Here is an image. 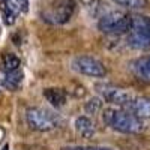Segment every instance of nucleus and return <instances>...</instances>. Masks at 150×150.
Instances as JSON below:
<instances>
[{
  "label": "nucleus",
  "mask_w": 150,
  "mask_h": 150,
  "mask_svg": "<svg viewBox=\"0 0 150 150\" xmlns=\"http://www.w3.org/2000/svg\"><path fill=\"white\" fill-rule=\"evenodd\" d=\"M131 15L120 11H111L99 17L98 27L105 35H125L131 30Z\"/></svg>",
  "instance_id": "4"
},
{
  "label": "nucleus",
  "mask_w": 150,
  "mask_h": 150,
  "mask_svg": "<svg viewBox=\"0 0 150 150\" xmlns=\"http://www.w3.org/2000/svg\"><path fill=\"white\" fill-rule=\"evenodd\" d=\"M0 11H2V17H3V23L6 24V26H12V24L15 23V20H17V14H14L12 11H9L6 6H3L2 5V8H0Z\"/></svg>",
  "instance_id": "17"
},
{
  "label": "nucleus",
  "mask_w": 150,
  "mask_h": 150,
  "mask_svg": "<svg viewBox=\"0 0 150 150\" xmlns=\"http://www.w3.org/2000/svg\"><path fill=\"white\" fill-rule=\"evenodd\" d=\"M102 120L107 126L122 134H140L144 131V122L131 111L107 108L102 112Z\"/></svg>",
  "instance_id": "1"
},
{
  "label": "nucleus",
  "mask_w": 150,
  "mask_h": 150,
  "mask_svg": "<svg viewBox=\"0 0 150 150\" xmlns=\"http://www.w3.org/2000/svg\"><path fill=\"white\" fill-rule=\"evenodd\" d=\"M101 107H102V102H101V99H98V98H95V99H90L89 102L86 104V112L87 114H96V112L101 110Z\"/></svg>",
  "instance_id": "16"
},
{
  "label": "nucleus",
  "mask_w": 150,
  "mask_h": 150,
  "mask_svg": "<svg viewBox=\"0 0 150 150\" xmlns=\"http://www.w3.org/2000/svg\"><path fill=\"white\" fill-rule=\"evenodd\" d=\"M72 69L87 77L102 78L107 75V69L102 62L92 56H78L72 60Z\"/></svg>",
  "instance_id": "7"
},
{
  "label": "nucleus",
  "mask_w": 150,
  "mask_h": 150,
  "mask_svg": "<svg viewBox=\"0 0 150 150\" xmlns=\"http://www.w3.org/2000/svg\"><path fill=\"white\" fill-rule=\"evenodd\" d=\"M126 108L140 119H150V98H134Z\"/></svg>",
  "instance_id": "8"
},
{
  "label": "nucleus",
  "mask_w": 150,
  "mask_h": 150,
  "mask_svg": "<svg viewBox=\"0 0 150 150\" xmlns=\"http://www.w3.org/2000/svg\"><path fill=\"white\" fill-rule=\"evenodd\" d=\"M132 72L143 81L150 83V54L149 56H143L140 59H137L132 62Z\"/></svg>",
  "instance_id": "9"
},
{
  "label": "nucleus",
  "mask_w": 150,
  "mask_h": 150,
  "mask_svg": "<svg viewBox=\"0 0 150 150\" xmlns=\"http://www.w3.org/2000/svg\"><path fill=\"white\" fill-rule=\"evenodd\" d=\"M26 120L29 123V126L33 131L39 132H48L53 131L57 126L56 117L50 111L39 108V107H32L26 111Z\"/></svg>",
  "instance_id": "5"
},
{
  "label": "nucleus",
  "mask_w": 150,
  "mask_h": 150,
  "mask_svg": "<svg viewBox=\"0 0 150 150\" xmlns=\"http://www.w3.org/2000/svg\"><path fill=\"white\" fill-rule=\"evenodd\" d=\"M44 98L56 108H62L66 104V92L59 87H48L44 90Z\"/></svg>",
  "instance_id": "10"
},
{
  "label": "nucleus",
  "mask_w": 150,
  "mask_h": 150,
  "mask_svg": "<svg viewBox=\"0 0 150 150\" xmlns=\"http://www.w3.org/2000/svg\"><path fill=\"white\" fill-rule=\"evenodd\" d=\"M23 77H24V72L18 68L15 71H11V72H6L5 75V80H3V86L6 89L15 92L20 89V86L23 83Z\"/></svg>",
  "instance_id": "12"
},
{
  "label": "nucleus",
  "mask_w": 150,
  "mask_h": 150,
  "mask_svg": "<svg viewBox=\"0 0 150 150\" xmlns=\"http://www.w3.org/2000/svg\"><path fill=\"white\" fill-rule=\"evenodd\" d=\"M3 6H6L9 11H12L14 14L20 15V14H26L29 9V0H5L2 3Z\"/></svg>",
  "instance_id": "14"
},
{
  "label": "nucleus",
  "mask_w": 150,
  "mask_h": 150,
  "mask_svg": "<svg viewBox=\"0 0 150 150\" xmlns=\"http://www.w3.org/2000/svg\"><path fill=\"white\" fill-rule=\"evenodd\" d=\"M77 6L78 5L75 0H56L45 11L41 12V17L48 24L62 26V24H66L74 17Z\"/></svg>",
  "instance_id": "2"
},
{
  "label": "nucleus",
  "mask_w": 150,
  "mask_h": 150,
  "mask_svg": "<svg viewBox=\"0 0 150 150\" xmlns=\"http://www.w3.org/2000/svg\"><path fill=\"white\" fill-rule=\"evenodd\" d=\"M2 150H9V146H5V147H3Z\"/></svg>",
  "instance_id": "19"
},
{
  "label": "nucleus",
  "mask_w": 150,
  "mask_h": 150,
  "mask_svg": "<svg viewBox=\"0 0 150 150\" xmlns=\"http://www.w3.org/2000/svg\"><path fill=\"white\" fill-rule=\"evenodd\" d=\"M96 90L105 102L119 107H128L134 99V95L131 92L122 89V87H116L112 84H98Z\"/></svg>",
  "instance_id": "6"
},
{
  "label": "nucleus",
  "mask_w": 150,
  "mask_h": 150,
  "mask_svg": "<svg viewBox=\"0 0 150 150\" xmlns=\"http://www.w3.org/2000/svg\"><path fill=\"white\" fill-rule=\"evenodd\" d=\"M120 6H126V8H131V9H141V8H146L147 5V0H111Z\"/></svg>",
  "instance_id": "15"
},
{
  "label": "nucleus",
  "mask_w": 150,
  "mask_h": 150,
  "mask_svg": "<svg viewBox=\"0 0 150 150\" xmlns=\"http://www.w3.org/2000/svg\"><path fill=\"white\" fill-rule=\"evenodd\" d=\"M131 30L128 32V44L135 50L150 48V17L131 15Z\"/></svg>",
  "instance_id": "3"
},
{
  "label": "nucleus",
  "mask_w": 150,
  "mask_h": 150,
  "mask_svg": "<svg viewBox=\"0 0 150 150\" xmlns=\"http://www.w3.org/2000/svg\"><path fill=\"white\" fill-rule=\"evenodd\" d=\"M60 150H114L110 147H99V146H66Z\"/></svg>",
  "instance_id": "18"
},
{
  "label": "nucleus",
  "mask_w": 150,
  "mask_h": 150,
  "mask_svg": "<svg viewBox=\"0 0 150 150\" xmlns=\"http://www.w3.org/2000/svg\"><path fill=\"white\" fill-rule=\"evenodd\" d=\"M21 66V62L15 54H11V53H5L2 54V60H0V69H2L5 74L11 72V71H15Z\"/></svg>",
  "instance_id": "13"
},
{
  "label": "nucleus",
  "mask_w": 150,
  "mask_h": 150,
  "mask_svg": "<svg viewBox=\"0 0 150 150\" xmlns=\"http://www.w3.org/2000/svg\"><path fill=\"white\" fill-rule=\"evenodd\" d=\"M75 131L83 138H92L95 135V125L89 117H78L75 120Z\"/></svg>",
  "instance_id": "11"
}]
</instances>
